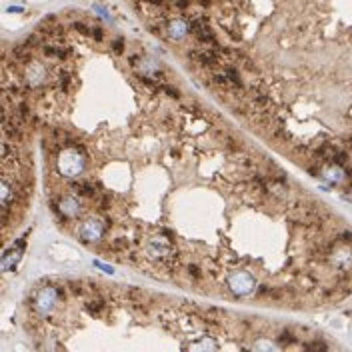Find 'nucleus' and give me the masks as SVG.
Here are the masks:
<instances>
[{"label":"nucleus","mask_w":352,"mask_h":352,"mask_svg":"<svg viewBox=\"0 0 352 352\" xmlns=\"http://www.w3.org/2000/svg\"><path fill=\"white\" fill-rule=\"evenodd\" d=\"M58 296H60V290L52 288V286H48V288L40 290L38 296H36V308H38L40 312H48V310H52V306L56 304V298H58Z\"/></svg>","instance_id":"f257e3e1"},{"label":"nucleus","mask_w":352,"mask_h":352,"mask_svg":"<svg viewBox=\"0 0 352 352\" xmlns=\"http://www.w3.org/2000/svg\"><path fill=\"white\" fill-rule=\"evenodd\" d=\"M230 286H232V290L234 292H240V294H246L252 290V286H254V280L252 276H248L246 272H238L230 278Z\"/></svg>","instance_id":"f03ea898"},{"label":"nucleus","mask_w":352,"mask_h":352,"mask_svg":"<svg viewBox=\"0 0 352 352\" xmlns=\"http://www.w3.org/2000/svg\"><path fill=\"white\" fill-rule=\"evenodd\" d=\"M26 78H28V84L32 86H38L46 80V70H44V66H40L38 62H32L28 66V72H26Z\"/></svg>","instance_id":"7ed1b4c3"},{"label":"nucleus","mask_w":352,"mask_h":352,"mask_svg":"<svg viewBox=\"0 0 352 352\" xmlns=\"http://www.w3.org/2000/svg\"><path fill=\"white\" fill-rule=\"evenodd\" d=\"M104 232V228L100 226V222H94V220H90V222H86L84 228L80 230V236L84 238V242H92L96 238H100Z\"/></svg>","instance_id":"20e7f679"},{"label":"nucleus","mask_w":352,"mask_h":352,"mask_svg":"<svg viewBox=\"0 0 352 352\" xmlns=\"http://www.w3.org/2000/svg\"><path fill=\"white\" fill-rule=\"evenodd\" d=\"M188 30H190V24H186L184 20H176V22H172V24L168 26V32H170L172 40H180Z\"/></svg>","instance_id":"39448f33"},{"label":"nucleus","mask_w":352,"mask_h":352,"mask_svg":"<svg viewBox=\"0 0 352 352\" xmlns=\"http://www.w3.org/2000/svg\"><path fill=\"white\" fill-rule=\"evenodd\" d=\"M60 206H62V214H64V216H68V218H72V216L80 214V204H78L76 198H72V196L64 198Z\"/></svg>","instance_id":"423d86ee"},{"label":"nucleus","mask_w":352,"mask_h":352,"mask_svg":"<svg viewBox=\"0 0 352 352\" xmlns=\"http://www.w3.org/2000/svg\"><path fill=\"white\" fill-rule=\"evenodd\" d=\"M62 156L66 158V164L64 162H60V170L66 174V170H68V166H74L76 168V172H80L82 170V160H80V156L76 152H66V154H62Z\"/></svg>","instance_id":"0eeeda50"},{"label":"nucleus","mask_w":352,"mask_h":352,"mask_svg":"<svg viewBox=\"0 0 352 352\" xmlns=\"http://www.w3.org/2000/svg\"><path fill=\"white\" fill-rule=\"evenodd\" d=\"M74 190H78V194H84V196H94L96 186L90 184V182H76V184H74Z\"/></svg>","instance_id":"6e6552de"},{"label":"nucleus","mask_w":352,"mask_h":352,"mask_svg":"<svg viewBox=\"0 0 352 352\" xmlns=\"http://www.w3.org/2000/svg\"><path fill=\"white\" fill-rule=\"evenodd\" d=\"M72 80H74V78H72L70 72H62V74L58 76V86H60V90H64V92L68 90L70 84H72Z\"/></svg>","instance_id":"1a4fd4ad"},{"label":"nucleus","mask_w":352,"mask_h":352,"mask_svg":"<svg viewBox=\"0 0 352 352\" xmlns=\"http://www.w3.org/2000/svg\"><path fill=\"white\" fill-rule=\"evenodd\" d=\"M102 308H104V302H102L100 298H96V300H92V302H88V304H86V310L90 312L92 316H98Z\"/></svg>","instance_id":"9d476101"},{"label":"nucleus","mask_w":352,"mask_h":352,"mask_svg":"<svg viewBox=\"0 0 352 352\" xmlns=\"http://www.w3.org/2000/svg\"><path fill=\"white\" fill-rule=\"evenodd\" d=\"M326 174H328V178H330V180H334V182H342V180H344V174H346V172H344V170H342V168L336 164V168H330Z\"/></svg>","instance_id":"9b49d317"},{"label":"nucleus","mask_w":352,"mask_h":352,"mask_svg":"<svg viewBox=\"0 0 352 352\" xmlns=\"http://www.w3.org/2000/svg\"><path fill=\"white\" fill-rule=\"evenodd\" d=\"M306 348H310V350H326L328 346L324 342H310V344H306Z\"/></svg>","instance_id":"f8f14e48"},{"label":"nucleus","mask_w":352,"mask_h":352,"mask_svg":"<svg viewBox=\"0 0 352 352\" xmlns=\"http://www.w3.org/2000/svg\"><path fill=\"white\" fill-rule=\"evenodd\" d=\"M188 274H190V276H194V278H200V276H202L200 268H198V266H192V264L188 266Z\"/></svg>","instance_id":"ddd939ff"},{"label":"nucleus","mask_w":352,"mask_h":352,"mask_svg":"<svg viewBox=\"0 0 352 352\" xmlns=\"http://www.w3.org/2000/svg\"><path fill=\"white\" fill-rule=\"evenodd\" d=\"M90 34H92V36H94V38H96L98 42H100V40H102V36H104L100 28H90Z\"/></svg>","instance_id":"4468645a"},{"label":"nucleus","mask_w":352,"mask_h":352,"mask_svg":"<svg viewBox=\"0 0 352 352\" xmlns=\"http://www.w3.org/2000/svg\"><path fill=\"white\" fill-rule=\"evenodd\" d=\"M122 46H124L122 40H116V42H114V50H116V52H122Z\"/></svg>","instance_id":"2eb2a0df"},{"label":"nucleus","mask_w":352,"mask_h":352,"mask_svg":"<svg viewBox=\"0 0 352 352\" xmlns=\"http://www.w3.org/2000/svg\"><path fill=\"white\" fill-rule=\"evenodd\" d=\"M96 266H98V268H102L104 272H112V268H110V266H106V264H100V262H96Z\"/></svg>","instance_id":"dca6fc26"}]
</instances>
